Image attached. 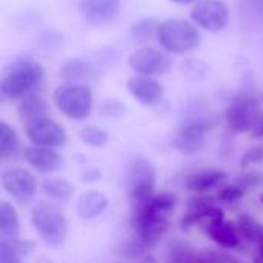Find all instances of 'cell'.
Wrapping results in <instances>:
<instances>
[{
  "label": "cell",
  "mask_w": 263,
  "mask_h": 263,
  "mask_svg": "<svg viewBox=\"0 0 263 263\" xmlns=\"http://www.w3.org/2000/svg\"><path fill=\"white\" fill-rule=\"evenodd\" d=\"M176 208V197L170 193L154 196L149 202L134 211V225L139 234V245L151 248L159 243L170 230V214Z\"/></svg>",
  "instance_id": "1"
},
{
  "label": "cell",
  "mask_w": 263,
  "mask_h": 263,
  "mask_svg": "<svg viewBox=\"0 0 263 263\" xmlns=\"http://www.w3.org/2000/svg\"><path fill=\"white\" fill-rule=\"evenodd\" d=\"M45 79L43 66L32 59H22L11 63L2 74L0 92L5 99H23L37 89Z\"/></svg>",
  "instance_id": "2"
},
{
  "label": "cell",
  "mask_w": 263,
  "mask_h": 263,
  "mask_svg": "<svg viewBox=\"0 0 263 263\" xmlns=\"http://www.w3.org/2000/svg\"><path fill=\"white\" fill-rule=\"evenodd\" d=\"M157 40L163 51L171 54H185L200 43L197 28L185 18H166L157 26Z\"/></svg>",
  "instance_id": "3"
},
{
  "label": "cell",
  "mask_w": 263,
  "mask_h": 263,
  "mask_svg": "<svg viewBox=\"0 0 263 263\" xmlns=\"http://www.w3.org/2000/svg\"><path fill=\"white\" fill-rule=\"evenodd\" d=\"M31 223L43 242L51 247H59L66 239L68 220L54 203H37L31 211Z\"/></svg>",
  "instance_id": "4"
},
{
  "label": "cell",
  "mask_w": 263,
  "mask_h": 263,
  "mask_svg": "<svg viewBox=\"0 0 263 263\" xmlns=\"http://www.w3.org/2000/svg\"><path fill=\"white\" fill-rule=\"evenodd\" d=\"M54 103L68 119L83 120L92 111V91L88 85L66 82L54 89Z\"/></svg>",
  "instance_id": "5"
},
{
  "label": "cell",
  "mask_w": 263,
  "mask_h": 263,
  "mask_svg": "<svg viewBox=\"0 0 263 263\" xmlns=\"http://www.w3.org/2000/svg\"><path fill=\"white\" fill-rule=\"evenodd\" d=\"M128 194L131 203L136 210L149 202L154 196L156 188V170L154 166L143 157H137L129 163L126 173Z\"/></svg>",
  "instance_id": "6"
},
{
  "label": "cell",
  "mask_w": 263,
  "mask_h": 263,
  "mask_svg": "<svg viewBox=\"0 0 263 263\" xmlns=\"http://www.w3.org/2000/svg\"><path fill=\"white\" fill-rule=\"evenodd\" d=\"M227 122L230 128L236 133L254 131L263 114L257 100L251 96H239L225 111Z\"/></svg>",
  "instance_id": "7"
},
{
  "label": "cell",
  "mask_w": 263,
  "mask_h": 263,
  "mask_svg": "<svg viewBox=\"0 0 263 263\" xmlns=\"http://www.w3.org/2000/svg\"><path fill=\"white\" fill-rule=\"evenodd\" d=\"M193 22L205 31L217 32L230 23V8L223 0H199L191 9Z\"/></svg>",
  "instance_id": "8"
},
{
  "label": "cell",
  "mask_w": 263,
  "mask_h": 263,
  "mask_svg": "<svg viewBox=\"0 0 263 263\" xmlns=\"http://www.w3.org/2000/svg\"><path fill=\"white\" fill-rule=\"evenodd\" d=\"M171 57L166 51L151 46L139 48L133 51L128 57V65L131 66L133 71L151 77L166 74L171 68Z\"/></svg>",
  "instance_id": "9"
},
{
  "label": "cell",
  "mask_w": 263,
  "mask_h": 263,
  "mask_svg": "<svg viewBox=\"0 0 263 263\" xmlns=\"http://www.w3.org/2000/svg\"><path fill=\"white\" fill-rule=\"evenodd\" d=\"M25 131L31 143L35 146L57 148L63 146L68 139L65 128L49 117H43L28 123Z\"/></svg>",
  "instance_id": "10"
},
{
  "label": "cell",
  "mask_w": 263,
  "mask_h": 263,
  "mask_svg": "<svg viewBox=\"0 0 263 263\" xmlns=\"http://www.w3.org/2000/svg\"><path fill=\"white\" fill-rule=\"evenodd\" d=\"M3 190L20 205L28 203L37 190L35 177L23 168H8L2 174Z\"/></svg>",
  "instance_id": "11"
},
{
  "label": "cell",
  "mask_w": 263,
  "mask_h": 263,
  "mask_svg": "<svg viewBox=\"0 0 263 263\" xmlns=\"http://www.w3.org/2000/svg\"><path fill=\"white\" fill-rule=\"evenodd\" d=\"M206 123L202 120H190L186 122L176 137L173 139V146L185 154L199 153L205 145V134H206Z\"/></svg>",
  "instance_id": "12"
},
{
  "label": "cell",
  "mask_w": 263,
  "mask_h": 263,
  "mask_svg": "<svg viewBox=\"0 0 263 263\" xmlns=\"http://www.w3.org/2000/svg\"><path fill=\"white\" fill-rule=\"evenodd\" d=\"M126 88L129 94L142 105L151 106L163 97V86L151 76L136 74L128 79Z\"/></svg>",
  "instance_id": "13"
},
{
  "label": "cell",
  "mask_w": 263,
  "mask_h": 263,
  "mask_svg": "<svg viewBox=\"0 0 263 263\" xmlns=\"http://www.w3.org/2000/svg\"><path fill=\"white\" fill-rule=\"evenodd\" d=\"M120 0H82L80 12L83 18L92 25H103L117 17Z\"/></svg>",
  "instance_id": "14"
},
{
  "label": "cell",
  "mask_w": 263,
  "mask_h": 263,
  "mask_svg": "<svg viewBox=\"0 0 263 263\" xmlns=\"http://www.w3.org/2000/svg\"><path fill=\"white\" fill-rule=\"evenodd\" d=\"M26 162L37 170L39 173L43 174H51L54 171H57L62 166V157L60 154L52 149V148H46V146H29L25 149L23 153Z\"/></svg>",
  "instance_id": "15"
},
{
  "label": "cell",
  "mask_w": 263,
  "mask_h": 263,
  "mask_svg": "<svg viewBox=\"0 0 263 263\" xmlns=\"http://www.w3.org/2000/svg\"><path fill=\"white\" fill-rule=\"evenodd\" d=\"M205 233L213 239L217 245H220L225 250H234L240 243V233L237 230V225H233L231 222L217 220L205 227Z\"/></svg>",
  "instance_id": "16"
},
{
  "label": "cell",
  "mask_w": 263,
  "mask_h": 263,
  "mask_svg": "<svg viewBox=\"0 0 263 263\" xmlns=\"http://www.w3.org/2000/svg\"><path fill=\"white\" fill-rule=\"evenodd\" d=\"M227 179V174L223 171L217 170H206V171H199L186 179V190L194 191V193H206L214 188H219L222 182Z\"/></svg>",
  "instance_id": "17"
},
{
  "label": "cell",
  "mask_w": 263,
  "mask_h": 263,
  "mask_svg": "<svg viewBox=\"0 0 263 263\" xmlns=\"http://www.w3.org/2000/svg\"><path fill=\"white\" fill-rule=\"evenodd\" d=\"M108 208V199L103 193L89 191L85 193L77 203V214L83 220H91L99 217Z\"/></svg>",
  "instance_id": "18"
},
{
  "label": "cell",
  "mask_w": 263,
  "mask_h": 263,
  "mask_svg": "<svg viewBox=\"0 0 263 263\" xmlns=\"http://www.w3.org/2000/svg\"><path fill=\"white\" fill-rule=\"evenodd\" d=\"M48 114V105L40 94L31 92L22 99L18 105V116L28 125L34 120L43 119Z\"/></svg>",
  "instance_id": "19"
},
{
  "label": "cell",
  "mask_w": 263,
  "mask_h": 263,
  "mask_svg": "<svg viewBox=\"0 0 263 263\" xmlns=\"http://www.w3.org/2000/svg\"><path fill=\"white\" fill-rule=\"evenodd\" d=\"M96 74L97 72L91 63L79 60V59H71V60L65 62L63 66L60 68V76L71 83L92 80V79H96Z\"/></svg>",
  "instance_id": "20"
},
{
  "label": "cell",
  "mask_w": 263,
  "mask_h": 263,
  "mask_svg": "<svg viewBox=\"0 0 263 263\" xmlns=\"http://www.w3.org/2000/svg\"><path fill=\"white\" fill-rule=\"evenodd\" d=\"M20 233L18 216L12 205L0 202V236L2 240H15Z\"/></svg>",
  "instance_id": "21"
},
{
  "label": "cell",
  "mask_w": 263,
  "mask_h": 263,
  "mask_svg": "<svg viewBox=\"0 0 263 263\" xmlns=\"http://www.w3.org/2000/svg\"><path fill=\"white\" fill-rule=\"evenodd\" d=\"M166 263H205L200 253H196L188 243L174 242L166 254Z\"/></svg>",
  "instance_id": "22"
},
{
  "label": "cell",
  "mask_w": 263,
  "mask_h": 263,
  "mask_svg": "<svg viewBox=\"0 0 263 263\" xmlns=\"http://www.w3.org/2000/svg\"><path fill=\"white\" fill-rule=\"evenodd\" d=\"M18 146L20 142L15 131L6 122H0V157L3 160L15 157V154L18 153Z\"/></svg>",
  "instance_id": "23"
},
{
  "label": "cell",
  "mask_w": 263,
  "mask_h": 263,
  "mask_svg": "<svg viewBox=\"0 0 263 263\" xmlns=\"http://www.w3.org/2000/svg\"><path fill=\"white\" fill-rule=\"evenodd\" d=\"M42 190L48 197L60 202L69 200L74 193L72 185L65 179H46L42 183Z\"/></svg>",
  "instance_id": "24"
},
{
  "label": "cell",
  "mask_w": 263,
  "mask_h": 263,
  "mask_svg": "<svg viewBox=\"0 0 263 263\" xmlns=\"http://www.w3.org/2000/svg\"><path fill=\"white\" fill-rule=\"evenodd\" d=\"M237 230L240 236L250 242H256L259 245L263 242V225L254 220L251 216H240L237 220Z\"/></svg>",
  "instance_id": "25"
},
{
  "label": "cell",
  "mask_w": 263,
  "mask_h": 263,
  "mask_svg": "<svg viewBox=\"0 0 263 263\" xmlns=\"http://www.w3.org/2000/svg\"><path fill=\"white\" fill-rule=\"evenodd\" d=\"M79 136L86 145L94 146V148H102L108 142V133L97 128V126H85V128H82Z\"/></svg>",
  "instance_id": "26"
},
{
  "label": "cell",
  "mask_w": 263,
  "mask_h": 263,
  "mask_svg": "<svg viewBox=\"0 0 263 263\" xmlns=\"http://www.w3.org/2000/svg\"><path fill=\"white\" fill-rule=\"evenodd\" d=\"M15 240L0 242V263H22V259H20L22 251L18 250Z\"/></svg>",
  "instance_id": "27"
},
{
  "label": "cell",
  "mask_w": 263,
  "mask_h": 263,
  "mask_svg": "<svg viewBox=\"0 0 263 263\" xmlns=\"http://www.w3.org/2000/svg\"><path fill=\"white\" fill-rule=\"evenodd\" d=\"M157 26H159V25H156L154 20L145 18V20L136 22V23L133 25V29H131V31H133V35H134L136 40H146V39H149L154 32H157Z\"/></svg>",
  "instance_id": "28"
},
{
  "label": "cell",
  "mask_w": 263,
  "mask_h": 263,
  "mask_svg": "<svg viewBox=\"0 0 263 263\" xmlns=\"http://www.w3.org/2000/svg\"><path fill=\"white\" fill-rule=\"evenodd\" d=\"M202 259L205 263H243L239 260L237 257H234L230 253L225 251H214V250H206L203 253H200Z\"/></svg>",
  "instance_id": "29"
},
{
  "label": "cell",
  "mask_w": 263,
  "mask_h": 263,
  "mask_svg": "<svg viewBox=\"0 0 263 263\" xmlns=\"http://www.w3.org/2000/svg\"><path fill=\"white\" fill-rule=\"evenodd\" d=\"M259 162H263V145H254L243 153L240 159V166L247 168L248 165L259 163Z\"/></svg>",
  "instance_id": "30"
},
{
  "label": "cell",
  "mask_w": 263,
  "mask_h": 263,
  "mask_svg": "<svg viewBox=\"0 0 263 263\" xmlns=\"http://www.w3.org/2000/svg\"><path fill=\"white\" fill-rule=\"evenodd\" d=\"M243 194H245V190L234 183V185H228V186L220 188L217 199L223 200V202H236V200L242 199Z\"/></svg>",
  "instance_id": "31"
},
{
  "label": "cell",
  "mask_w": 263,
  "mask_h": 263,
  "mask_svg": "<svg viewBox=\"0 0 263 263\" xmlns=\"http://www.w3.org/2000/svg\"><path fill=\"white\" fill-rule=\"evenodd\" d=\"M236 185H239L243 190H250V188L263 185V174H259V173H247V174H242V176H239Z\"/></svg>",
  "instance_id": "32"
},
{
  "label": "cell",
  "mask_w": 263,
  "mask_h": 263,
  "mask_svg": "<svg viewBox=\"0 0 263 263\" xmlns=\"http://www.w3.org/2000/svg\"><path fill=\"white\" fill-rule=\"evenodd\" d=\"M253 136H254V137H260V139H263V117L262 120L259 122V125L256 126V129L253 131Z\"/></svg>",
  "instance_id": "33"
},
{
  "label": "cell",
  "mask_w": 263,
  "mask_h": 263,
  "mask_svg": "<svg viewBox=\"0 0 263 263\" xmlns=\"http://www.w3.org/2000/svg\"><path fill=\"white\" fill-rule=\"evenodd\" d=\"M170 2L177 3V5H188V3H193V2H196V0H170Z\"/></svg>",
  "instance_id": "34"
},
{
  "label": "cell",
  "mask_w": 263,
  "mask_h": 263,
  "mask_svg": "<svg viewBox=\"0 0 263 263\" xmlns=\"http://www.w3.org/2000/svg\"><path fill=\"white\" fill-rule=\"evenodd\" d=\"M260 260L263 262V242L260 243Z\"/></svg>",
  "instance_id": "35"
},
{
  "label": "cell",
  "mask_w": 263,
  "mask_h": 263,
  "mask_svg": "<svg viewBox=\"0 0 263 263\" xmlns=\"http://www.w3.org/2000/svg\"><path fill=\"white\" fill-rule=\"evenodd\" d=\"M262 203H263V197H262Z\"/></svg>",
  "instance_id": "36"
}]
</instances>
